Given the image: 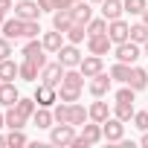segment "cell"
I'll return each mask as SVG.
<instances>
[{"label":"cell","mask_w":148,"mask_h":148,"mask_svg":"<svg viewBox=\"0 0 148 148\" xmlns=\"http://www.w3.org/2000/svg\"><path fill=\"white\" fill-rule=\"evenodd\" d=\"M131 41L134 44H145L148 41V23H131Z\"/></svg>","instance_id":"f546056e"},{"label":"cell","mask_w":148,"mask_h":148,"mask_svg":"<svg viewBox=\"0 0 148 148\" xmlns=\"http://www.w3.org/2000/svg\"><path fill=\"white\" fill-rule=\"evenodd\" d=\"M38 76H41V67H38L35 61L23 58V64H21V79H23V82H35Z\"/></svg>","instance_id":"484cf974"},{"label":"cell","mask_w":148,"mask_h":148,"mask_svg":"<svg viewBox=\"0 0 148 148\" xmlns=\"http://www.w3.org/2000/svg\"><path fill=\"white\" fill-rule=\"evenodd\" d=\"M108 35H110V41H113V44H122V41H128V38H131V23H125L122 18L108 21Z\"/></svg>","instance_id":"30bf717a"},{"label":"cell","mask_w":148,"mask_h":148,"mask_svg":"<svg viewBox=\"0 0 148 148\" xmlns=\"http://www.w3.org/2000/svg\"><path fill=\"white\" fill-rule=\"evenodd\" d=\"M55 55H58V61H61L64 67H79V64H82V58H84V55L79 52V47H76V44H64Z\"/></svg>","instance_id":"4fadbf2b"},{"label":"cell","mask_w":148,"mask_h":148,"mask_svg":"<svg viewBox=\"0 0 148 148\" xmlns=\"http://www.w3.org/2000/svg\"><path fill=\"white\" fill-rule=\"evenodd\" d=\"M128 84L134 87V90H145L148 87V70L145 67H131V79H128Z\"/></svg>","instance_id":"44dd1931"},{"label":"cell","mask_w":148,"mask_h":148,"mask_svg":"<svg viewBox=\"0 0 148 148\" xmlns=\"http://www.w3.org/2000/svg\"><path fill=\"white\" fill-rule=\"evenodd\" d=\"M110 47H113V41H110L108 32H105V35H87V52H93V55H108Z\"/></svg>","instance_id":"8fae6325"},{"label":"cell","mask_w":148,"mask_h":148,"mask_svg":"<svg viewBox=\"0 0 148 148\" xmlns=\"http://www.w3.org/2000/svg\"><path fill=\"white\" fill-rule=\"evenodd\" d=\"M0 29H3V35L9 38V41H18V38H38V32H41V23L38 21H23V18H6L3 21V26H0Z\"/></svg>","instance_id":"6da1fadb"},{"label":"cell","mask_w":148,"mask_h":148,"mask_svg":"<svg viewBox=\"0 0 148 148\" xmlns=\"http://www.w3.org/2000/svg\"><path fill=\"white\" fill-rule=\"evenodd\" d=\"M35 102L41 105V108H52L55 102H58V87H52V84H38L35 87Z\"/></svg>","instance_id":"7c38bea8"},{"label":"cell","mask_w":148,"mask_h":148,"mask_svg":"<svg viewBox=\"0 0 148 148\" xmlns=\"http://www.w3.org/2000/svg\"><path fill=\"white\" fill-rule=\"evenodd\" d=\"M122 3H125V12L128 15H142L148 9V0H122Z\"/></svg>","instance_id":"e575fe53"},{"label":"cell","mask_w":148,"mask_h":148,"mask_svg":"<svg viewBox=\"0 0 148 148\" xmlns=\"http://www.w3.org/2000/svg\"><path fill=\"white\" fill-rule=\"evenodd\" d=\"M64 64L61 61H55V64H44V70H41V82L44 84H52V87H58L61 84V79H64Z\"/></svg>","instance_id":"9c48e42d"},{"label":"cell","mask_w":148,"mask_h":148,"mask_svg":"<svg viewBox=\"0 0 148 148\" xmlns=\"http://www.w3.org/2000/svg\"><path fill=\"white\" fill-rule=\"evenodd\" d=\"M82 136H84V142H87V145H96V142H102V139H105V134H102V122L82 125Z\"/></svg>","instance_id":"ffe728a7"},{"label":"cell","mask_w":148,"mask_h":148,"mask_svg":"<svg viewBox=\"0 0 148 148\" xmlns=\"http://www.w3.org/2000/svg\"><path fill=\"white\" fill-rule=\"evenodd\" d=\"M110 87H113V79H110V73H105V70L87 82V90H90V96H96V99L108 96V93H110Z\"/></svg>","instance_id":"277c9868"},{"label":"cell","mask_w":148,"mask_h":148,"mask_svg":"<svg viewBox=\"0 0 148 148\" xmlns=\"http://www.w3.org/2000/svg\"><path fill=\"white\" fill-rule=\"evenodd\" d=\"M102 134H105L108 142H122V136H125V122L116 119V116H110V119L102 122Z\"/></svg>","instance_id":"52a82bcc"},{"label":"cell","mask_w":148,"mask_h":148,"mask_svg":"<svg viewBox=\"0 0 148 148\" xmlns=\"http://www.w3.org/2000/svg\"><path fill=\"white\" fill-rule=\"evenodd\" d=\"M134 93H136V90H134L131 84H125V87L116 90V102H131V105H134Z\"/></svg>","instance_id":"d590c367"},{"label":"cell","mask_w":148,"mask_h":148,"mask_svg":"<svg viewBox=\"0 0 148 148\" xmlns=\"http://www.w3.org/2000/svg\"><path fill=\"white\" fill-rule=\"evenodd\" d=\"M0 128H6V113H0Z\"/></svg>","instance_id":"b9f144b4"},{"label":"cell","mask_w":148,"mask_h":148,"mask_svg":"<svg viewBox=\"0 0 148 148\" xmlns=\"http://www.w3.org/2000/svg\"><path fill=\"white\" fill-rule=\"evenodd\" d=\"M70 3H79V0H70Z\"/></svg>","instance_id":"c3c4849f"},{"label":"cell","mask_w":148,"mask_h":148,"mask_svg":"<svg viewBox=\"0 0 148 148\" xmlns=\"http://www.w3.org/2000/svg\"><path fill=\"white\" fill-rule=\"evenodd\" d=\"M41 6H38V0H15V15L23 18V21H38L41 18Z\"/></svg>","instance_id":"ba28073f"},{"label":"cell","mask_w":148,"mask_h":148,"mask_svg":"<svg viewBox=\"0 0 148 148\" xmlns=\"http://www.w3.org/2000/svg\"><path fill=\"white\" fill-rule=\"evenodd\" d=\"M90 3H102V0H90Z\"/></svg>","instance_id":"7dc6e473"},{"label":"cell","mask_w":148,"mask_h":148,"mask_svg":"<svg viewBox=\"0 0 148 148\" xmlns=\"http://www.w3.org/2000/svg\"><path fill=\"white\" fill-rule=\"evenodd\" d=\"M41 44H44V49H47V52H58V49L64 47V32H58V29H52V32H44Z\"/></svg>","instance_id":"d6986e66"},{"label":"cell","mask_w":148,"mask_h":148,"mask_svg":"<svg viewBox=\"0 0 148 148\" xmlns=\"http://www.w3.org/2000/svg\"><path fill=\"white\" fill-rule=\"evenodd\" d=\"M12 55V41L3 35V38H0V61H3V58H9Z\"/></svg>","instance_id":"74e56055"},{"label":"cell","mask_w":148,"mask_h":148,"mask_svg":"<svg viewBox=\"0 0 148 148\" xmlns=\"http://www.w3.org/2000/svg\"><path fill=\"white\" fill-rule=\"evenodd\" d=\"M142 21H145V23H148V9H145V12H142Z\"/></svg>","instance_id":"ee69618b"},{"label":"cell","mask_w":148,"mask_h":148,"mask_svg":"<svg viewBox=\"0 0 148 148\" xmlns=\"http://www.w3.org/2000/svg\"><path fill=\"white\" fill-rule=\"evenodd\" d=\"M9 9H15V0H0V12H9Z\"/></svg>","instance_id":"ab89813d"},{"label":"cell","mask_w":148,"mask_h":148,"mask_svg":"<svg viewBox=\"0 0 148 148\" xmlns=\"http://www.w3.org/2000/svg\"><path fill=\"white\" fill-rule=\"evenodd\" d=\"M47 49H44V44L38 41V38H29L26 44H23V58H29V61H35L41 70H44V64H47V55H44Z\"/></svg>","instance_id":"8992f818"},{"label":"cell","mask_w":148,"mask_h":148,"mask_svg":"<svg viewBox=\"0 0 148 148\" xmlns=\"http://www.w3.org/2000/svg\"><path fill=\"white\" fill-rule=\"evenodd\" d=\"M18 76H21V64H15L12 58L0 61V82H15Z\"/></svg>","instance_id":"7402d4cb"},{"label":"cell","mask_w":148,"mask_h":148,"mask_svg":"<svg viewBox=\"0 0 148 148\" xmlns=\"http://www.w3.org/2000/svg\"><path fill=\"white\" fill-rule=\"evenodd\" d=\"M79 70L84 73V79H93V76H99V73L105 70V61H102V55H84L82 58V64H79Z\"/></svg>","instance_id":"5bb4252c"},{"label":"cell","mask_w":148,"mask_h":148,"mask_svg":"<svg viewBox=\"0 0 148 148\" xmlns=\"http://www.w3.org/2000/svg\"><path fill=\"white\" fill-rule=\"evenodd\" d=\"M0 145H6V136H0Z\"/></svg>","instance_id":"f6af8a7d"},{"label":"cell","mask_w":148,"mask_h":148,"mask_svg":"<svg viewBox=\"0 0 148 148\" xmlns=\"http://www.w3.org/2000/svg\"><path fill=\"white\" fill-rule=\"evenodd\" d=\"M108 32V18H93L87 23V35H105Z\"/></svg>","instance_id":"d6a6232c"},{"label":"cell","mask_w":148,"mask_h":148,"mask_svg":"<svg viewBox=\"0 0 148 148\" xmlns=\"http://www.w3.org/2000/svg\"><path fill=\"white\" fill-rule=\"evenodd\" d=\"M38 6H41L44 12H55V9H58V0H38Z\"/></svg>","instance_id":"f35d334b"},{"label":"cell","mask_w":148,"mask_h":148,"mask_svg":"<svg viewBox=\"0 0 148 148\" xmlns=\"http://www.w3.org/2000/svg\"><path fill=\"white\" fill-rule=\"evenodd\" d=\"M142 47H145V55H148V41H145V44H142Z\"/></svg>","instance_id":"bcb514c9"},{"label":"cell","mask_w":148,"mask_h":148,"mask_svg":"<svg viewBox=\"0 0 148 148\" xmlns=\"http://www.w3.org/2000/svg\"><path fill=\"white\" fill-rule=\"evenodd\" d=\"M26 125V116L12 105V108H6V128H23Z\"/></svg>","instance_id":"83f0119b"},{"label":"cell","mask_w":148,"mask_h":148,"mask_svg":"<svg viewBox=\"0 0 148 148\" xmlns=\"http://www.w3.org/2000/svg\"><path fill=\"white\" fill-rule=\"evenodd\" d=\"M73 23H76V18H73V9H55V12H52V29L67 32Z\"/></svg>","instance_id":"9a60e30c"},{"label":"cell","mask_w":148,"mask_h":148,"mask_svg":"<svg viewBox=\"0 0 148 148\" xmlns=\"http://www.w3.org/2000/svg\"><path fill=\"white\" fill-rule=\"evenodd\" d=\"M29 139H26V134L21 131V128H12V134L6 136V145H12V148H21V145H26Z\"/></svg>","instance_id":"836d02e7"},{"label":"cell","mask_w":148,"mask_h":148,"mask_svg":"<svg viewBox=\"0 0 148 148\" xmlns=\"http://www.w3.org/2000/svg\"><path fill=\"white\" fill-rule=\"evenodd\" d=\"M3 21H6V12H0V26H3Z\"/></svg>","instance_id":"7bdbcfd3"},{"label":"cell","mask_w":148,"mask_h":148,"mask_svg":"<svg viewBox=\"0 0 148 148\" xmlns=\"http://www.w3.org/2000/svg\"><path fill=\"white\" fill-rule=\"evenodd\" d=\"M73 18L79 23H90L93 21V3L90 0H79V3H73Z\"/></svg>","instance_id":"e0dca14e"},{"label":"cell","mask_w":148,"mask_h":148,"mask_svg":"<svg viewBox=\"0 0 148 148\" xmlns=\"http://www.w3.org/2000/svg\"><path fill=\"white\" fill-rule=\"evenodd\" d=\"M139 142H142V145L148 148V131H142V139H139Z\"/></svg>","instance_id":"60d3db41"},{"label":"cell","mask_w":148,"mask_h":148,"mask_svg":"<svg viewBox=\"0 0 148 148\" xmlns=\"http://www.w3.org/2000/svg\"><path fill=\"white\" fill-rule=\"evenodd\" d=\"M134 113H136V110H134V105H131V102H116V108H113V116H116V119H122V122H131V119H134Z\"/></svg>","instance_id":"f1b7e54d"},{"label":"cell","mask_w":148,"mask_h":148,"mask_svg":"<svg viewBox=\"0 0 148 148\" xmlns=\"http://www.w3.org/2000/svg\"><path fill=\"white\" fill-rule=\"evenodd\" d=\"M15 108H18V110H21V113H23L26 119H32V113L38 110V102H35V96H32V99H23V96H21Z\"/></svg>","instance_id":"4dcf8cb0"},{"label":"cell","mask_w":148,"mask_h":148,"mask_svg":"<svg viewBox=\"0 0 148 148\" xmlns=\"http://www.w3.org/2000/svg\"><path fill=\"white\" fill-rule=\"evenodd\" d=\"M139 55H142V49H139V44H134L131 38H128V41H122V44H116V61L136 64V61H139Z\"/></svg>","instance_id":"5b68a950"},{"label":"cell","mask_w":148,"mask_h":148,"mask_svg":"<svg viewBox=\"0 0 148 148\" xmlns=\"http://www.w3.org/2000/svg\"><path fill=\"white\" fill-rule=\"evenodd\" d=\"M18 99H21V93H18L15 82H0V105L12 108V105H18Z\"/></svg>","instance_id":"2e32d148"},{"label":"cell","mask_w":148,"mask_h":148,"mask_svg":"<svg viewBox=\"0 0 148 148\" xmlns=\"http://www.w3.org/2000/svg\"><path fill=\"white\" fill-rule=\"evenodd\" d=\"M64 35H67V41H70V44H82V41L87 38V23H79V21H76V23H73V26L64 32Z\"/></svg>","instance_id":"d4e9b609"},{"label":"cell","mask_w":148,"mask_h":148,"mask_svg":"<svg viewBox=\"0 0 148 148\" xmlns=\"http://www.w3.org/2000/svg\"><path fill=\"white\" fill-rule=\"evenodd\" d=\"M90 119L93 122H105V119H110V110H108V102H93L90 108Z\"/></svg>","instance_id":"4316f807"},{"label":"cell","mask_w":148,"mask_h":148,"mask_svg":"<svg viewBox=\"0 0 148 148\" xmlns=\"http://www.w3.org/2000/svg\"><path fill=\"white\" fill-rule=\"evenodd\" d=\"M52 122H55L52 110H49V108H41V105H38V110L32 113V125H35V128H52Z\"/></svg>","instance_id":"603a6c76"},{"label":"cell","mask_w":148,"mask_h":148,"mask_svg":"<svg viewBox=\"0 0 148 148\" xmlns=\"http://www.w3.org/2000/svg\"><path fill=\"white\" fill-rule=\"evenodd\" d=\"M134 125H136L139 131H148V110H139V113H134Z\"/></svg>","instance_id":"8d00e7d4"},{"label":"cell","mask_w":148,"mask_h":148,"mask_svg":"<svg viewBox=\"0 0 148 148\" xmlns=\"http://www.w3.org/2000/svg\"><path fill=\"white\" fill-rule=\"evenodd\" d=\"M76 139V125H67V122H58L49 128V142L52 145H73Z\"/></svg>","instance_id":"3957f363"},{"label":"cell","mask_w":148,"mask_h":148,"mask_svg":"<svg viewBox=\"0 0 148 148\" xmlns=\"http://www.w3.org/2000/svg\"><path fill=\"white\" fill-rule=\"evenodd\" d=\"M131 67H134V64L116 61V64L110 67V79H113V82H122V84H128V79H131Z\"/></svg>","instance_id":"cb8c5ba5"},{"label":"cell","mask_w":148,"mask_h":148,"mask_svg":"<svg viewBox=\"0 0 148 148\" xmlns=\"http://www.w3.org/2000/svg\"><path fill=\"white\" fill-rule=\"evenodd\" d=\"M79 96H82L79 87H64V84H58V102H79Z\"/></svg>","instance_id":"1f68e13d"},{"label":"cell","mask_w":148,"mask_h":148,"mask_svg":"<svg viewBox=\"0 0 148 148\" xmlns=\"http://www.w3.org/2000/svg\"><path fill=\"white\" fill-rule=\"evenodd\" d=\"M52 116H55V122H67V125L79 128V125H84L90 119V110L84 105H79V102H64V105H55Z\"/></svg>","instance_id":"7a4b0ae2"},{"label":"cell","mask_w":148,"mask_h":148,"mask_svg":"<svg viewBox=\"0 0 148 148\" xmlns=\"http://www.w3.org/2000/svg\"><path fill=\"white\" fill-rule=\"evenodd\" d=\"M102 18H108V21H116V18H122V12H125V3L122 0H102Z\"/></svg>","instance_id":"ac0fdd59"}]
</instances>
